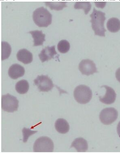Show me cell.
<instances>
[{
	"label": "cell",
	"instance_id": "17",
	"mask_svg": "<svg viewBox=\"0 0 120 153\" xmlns=\"http://www.w3.org/2000/svg\"><path fill=\"white\" fill-rule=\"evenodd\" d=\"M15 90L20 94H25L29 91V85L27 80H22L17 82Z\"/></svg>",
	"mask_w": 120,
	"mask_h": 153
},
{
	"label": "cell",
	"instance_id": "10",
	"mask_svg": "<svg viewBox=\"0 0 120 153\" xmlns=\"http://www.w3.org/2000/svg\"><path fill=\"white\" fill-rule=\"evenodd\" d=\"M57 54L55 46H47L42 50L41 53L39 54V57L42 62H44L53 59L54 56Z\"/></svg>",
	"mask_w": 120,
	"mask_h": 153
},
{
	"label": "cell",
	"instance_id": "9",
	"mask_svg": "<svg viewBox=\"0 0 120 153\" xmlns=\"http://www.w3.org/2000/svg\"><path fill=\"white\" fill-rule=\"evenodd\" d=\"M104 87L106 90L105 96L100 97V100L103 103L110 105L114 103L116 99V94L113 88L107 85L102 86V88Z\"/></svg>",
	"mask_w": 120,
	"mask_h": 153
},
{
	"label": "cell",
	"instance_id": "18",
	"mask_svg": "<svg viewBox=\"0 0 120 153\" xmlns=\"http://www.w3.org/2000/svg\"><path fill=\"white\" fill-rule=\"evenodd\" d=\"M12 52V48L7 42H1V60L2 61L8 59Z\"/></svg>",
	"mask_w": 120,
	"mask_h": 153
},
{
	"label": "cell",
	"instance_id": "24",
	"mask_svg": "<svg viewBox=\"0 0 120 153\" xmlns=\"http://www.w3.org/2000/svg\"><path fill=\"white\" fill-rule=\"evenodd\" d=\"M117 130L118 134L119 137L120 138V121L119 122L118 125Z\"/></svg>",
	"mask_w": 120,
	"mask_h": 153
},
{
	"label": "cell",
	"instance_id": "22",
	"mask_svg": "<svg viewBox=\"0 0 120 153\" xmlns=\"http://www.w3.org/2000/svg\"><path fill=\"white\" fill-rule=\"evenodd\" d=\"M22 132H23V142L26 143L27 142L30 136L36 133L37 131H32L29 129L24 127L22 130Z\"/></svg>",
	"mask_w": 120,
	"mask_h": 153
},
{
	"label": "cell",
	"instance_id": "6",
	"mask_svg": "<svg viewBox=\"0 0 120 153\" xmlns=\"http://www.w3.org/2000/svg\"><path fill=\"white\" fill-rule=\"evenodd\" d=\"M118 113L115 108H106L101 111L100 114V119L103 124L109 125L116 120Z\"/></svg>",
	"mask_w": 120,
	"mask_h": 153
},
{
	"label": "cell",
	"instance_id": "21",
	"mask_svg": "<svg viewBox=\"0 0 120 153\" xmlns=\"http://www.w3.org/2000/svg\"><path fill=\"white\" fill-rule=\"evenodd\" d=\"M70 48V42L67 40H61L58 44V50L61 53H66L69 51Z\"/></svg>",
	"mask_w": 120,
	"mask_h": 153
},
{
	"label": "cell",
	"instance_id": "12",
	"mask_svg": "<svg viewBox=\"0 0 120 153\" xmlns=\"http://www.w3.org/2000/svg\"><path fill=\"white\" fill-rule=\"evenodd\" d=\"M17 58L19 61L24 64L31 63L33 61V56L31 52L25 49L19 50L17 53Z\"/></svg>",
	"mask_w": 120,
	"mask_h": 153
},
{
	"label": "cell",
	"instance_id": "8",
	"mask_svg": "<svg viewBox=\"0 0 120 153\" xmlns=\"http://www.w3.org/2000/svg\"><path fill=\"white\" fill-rule=\"evenodd\" d=\"M79 69L82 74L86 76L97 72L95 63L90 59L82 60L79 65Z\"/></svg>",
	"mask_w": 120,
	"mask_h": 153
},
{
	"label": "cell",
	"instance_id": "15",
	"mask_svg": "<svg viewBox=\"0 0 120 153\" xmlns=\"http://www.w3.org/2000/svg\"><path fill=\"white\" fill-rule=\"evenodd\" d=\"M29 33L31 34L34 39V46L43 45L45 41V34L42 31H32Z\"/></svg>",
	"mask_w": 120,
	"mask_h": 153
},
{
	"label": "cell",
	"instance_id": "14",
	"mask_svg": "<svg viewBox=\"0 0 120 153\" xmlns=\"http://www.w3.org/2000/svg\"><path fill=\"white\" fill-rule=\"evenodd\" d=\"M55 129L58 132L62 134L67 133L69 131L70 126L65 119L59 118L56 121Z\"/></svg>",
	"mask_w": 120,
	"mask_h": 153
},
{
	"label": "cell",
	"instance_id": "20",
	"mask_svg": "<svg viewBox=\"0 0 120 153\" xmlns=\"http://www.w3.org/2000/svg\"><path fill=\"white\" fill-rule=\"evenodd\" d=\"M75 9H83L85 14H87L91 8V4L90 2H76L74 4Z\"/></svg>",
	"mask_w": 120,
	"mask_h": 153
},
{
	"label": "cell",
	"instance_id": "5",
	"mask_svg": "<svg viewBox=\"0 0 120 153\" xmlns=\"http://www.w3.org/2000/svg\"><path fill=\"white\" fill-rule=\"evenodd\" d=\"M19 101L16 97L9 94L2 96L1 108L4 111L13 112L17 111Z\"/></svg>",
	"mask_w": 120,
	"mask_h": 153
},
{
	"label": "cell",
	"instance_id": "23",
	"mask_svg": "<svg viewBox=\"0 0 120 153\" xmlns=\"http://www.w3.org/2000/svg\"><path fill=\"white\" fill-rule=\"evenodd\" d=\"M116 77L117 80L120 82V68H119L116 72Z\"/></svg>",
	"mask_w": 120,
	"mask_h": 153
},
{
	"label": "cell",
	"instance_id": "2",
	"mask_svg": "<svg viewBox=\"0 0 120 153\" xmlns=\"http://www.w3.org/2000/svg\"><path fill=\"white\" fill-rule=\"evenodd\" d=\"M33 17L35 24L40 27H47L52 23V14L43 7L34 11Z\"/></svg>",
	"mask_w": 120,
	"mask_h": 153
},
{
	"label": "cell",
	"instance_id": "16",
	"mask_svg": "<svg viewBox=\"0 0 120 153\" xmlns=\"http://www.w3.org/2000/svg\"><path fill=\"white\" fill-rule=\"evenodd\" d=\"M107 27L110 32H116L120 30V21L116 18H112L107 23Z\"/></svg>",
	"mask_w": 120,
	"mask_h": 153
},
{
	"label": "cell",
	"instance_id": "11",
	"mask_svg": "<svg viewBox=\"0 0 120 153\" xmlns=\"http://www.w3.org/2000/svg\"><path fill=\"white\" fill-rule=\"evenodd\" d=\"M25 73L24 67L18 64H14L10 67L8 74L10 77L13 79H17L23 76Z\"/></svg>",
	"mask_w": 120,
	"mask_h": 153
},
{
	"label": "cell",
	"instance_id": "3",
	"mask_svg": "<svg viewBox=\"0 0 120 153\" xmlns=\"http://www.w3.org/2000/svg\"><path fill=\"white\" fill-rule=\"evenodd\" d=\"M74 97L77 102L85 104L89 102L92 98L91 90L85 85H80L75 88L74 93Z\"/></svg>",
	"mask_w": 120,
	"mask_h": 153
},
{
	"label": "cell",
	"instance_id": "1",
	"mask_svg": "<svg viewBox=\"0 0 120 153\" xmlns=\"http://www.w3.org/2000/svg\"><path fill=\"white\" fill-rule=\"evenodd\" d=\"M105 13L100 11L97 10L93 9V12L90 16L91 18V22L92 23V29L95 35L100 36H105V32L106 30L104 26V22L106 18Z\"/></svg>",
	"mask_w": 120,
	"mask_h": 153
},
{
	"label": "cell",
	"instance_id": "4",
	"mask_svg": "<svg viewBox=\"0 0 120 153\" xmlns=\"http://www.w3.org/2000/svg\"><path fill=\"white\" fill-rule=\"evenodd\" d=\"M53 141L48 137H43L38 138L33 146L35 152H52L54 151Z\"/></svg>",
	"mask_w": 120,
	"mask_h": 153
},
{
	"label": "cell",
	"instance_id": "19",
	"mask_svg": "<svg viewBox=\"0 0 120 153\" xmlns=\"http://www.w3.org/2000/svg\"><path fill=\"white\" fill-rule=\"evenodd\" d=\"M45 3L51 10L59 11L63 10L64 7H67L66 2H46Z\"/></svg>",
	"mask_w": 120,
	"mask_h": 153
},
{
	"label": "cell",
	"instance_id": "7",
	"mask_svg": "<svg viewBox=\"0 0 120 153\" xmlns=\"http://www.w3.org/2000/svg\"><path fill=\"white\" fill-rule=\"evenodd\" d=\"M34 82L39 90L43 92H48L54 87L53 81L47 75L38 76Z\"/></svg>",
	"mask_w": 120,
	"mask_h": 153
},
{
	"label": "cell",
	"instance_id": "13",
	"mask_svg": "<svg viewBox=\"0 0 120 153\" xmlns=\"http://www.w3.org/2000/svg\"><path fill=\"white\" fill-rule=\"evenodd\" d=\"M70 147H74L79 152H84L88 149L87 141L83 138H77L73 142Z\"/></svg>",
	"mask_w": 120,
	"mask_h": 153
}]
</instances>
